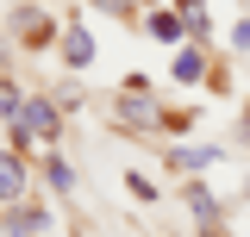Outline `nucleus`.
<instances>
[{"label":"nucleus","instance_id":"39448f33","mask_svg":"<svg viewBox=\"0 0 250 237\" xmlns=\"http://www.w3.org/2000/svg\"><path fill=\"white\" fill-rule=\"evenodd\" d=\"M13 38H19L25 50H44V44L57 38V19H50L44 6H19V13H13Z\"/></svg>","mask_w":250,"mask_h":237},{"label":"nucleus","instance_id":"7ed1b4c3","mask_svg":"<svg viewBox=\"0 0 250 237\" xmlns=\"http://www.w3.org/2000/svg\"><path fill=\"white\" fill-rule=\"evenodd\" d=\"M182 206L194 212V225H200L207 237H219V225H225V200H219L207 181H188V187H182Z\"/></svg>","mask_w":250,"mask_h":237},{"label":"nucleus","instance_id":"423d86ee","mask_svg":"<svg viewBox=\"0 0 250 237\" xmlns=\"http://www.w3.org/2000/svg\"><path fill=\"white\" fill-rule=\"evenodd\" d=\"M57 50H62L69 69H88V62H94V31L82 25V19H69V25L57 31Z\"/></svg>","mask_w":250,"mask_h":237},{"label":"nucleus","instance_id":"ddd939ff","mask_svg":"<svg viewBox=\"0 0 250 237\" xmlns=\"http://www.w3.org/2000/svg\"><path fill=\"white\" fill-rule=\"evenodd\" d=\"M0 237H38V231L25 225V212H19V206H6V212H0Z\"/></svg>","mask_w":250,"mask_h":237},{"label":"nucleus","instance_id":"dca6fc26","mask_svg":"<svg viewBox=\"0 0 250 237\" xmlns=\"http://www.w3.org/2000/svg\"><path fill=\"white\" fill-rule=\"evenodd\" d=\"M231 44H238V50H250V19H238V31H231Z\"/></svg>","mask_w":250,"mask_h":237},{"label":"nucleus","instance_id":"2eb2a0df","mask_svg":"<svg viewBox=\"0 0 250 237\" xmlns=\"http://www.w3.org/2000/svg\"><path fill=\"white\" fill-rule=\"evenodd\" d=\"M50 100H57L62 113H75V106H82V88H69V81H62V88H57V94H50Z\"/></svg>","mask_w":250,"mask_h":237},{"label":"nucleus","instance_id":"6e6552de","mask_svg":"<svg viewBox=\"0 0 250 237\" xmlns=\"http://www.w3.org/2000/svg\"><path fill=\"white\" fill-rule=\"evenodd\" d=\"M219 162H225V150H213V144H200V150L175 144L169 150V169H182V175H207V169H219Z\"/></svg>","mask_w":250,"mask_h":237},{"label":"nucleus","instance_id":"0eeeda50","mask_svg":"<svg viewBox=\"0 0 250 237\" xmlns=\"http://www.w3.org/2000/svg\"><path fill=\"white\" fill-rule=\"evenodd\" d=\"M144 31H150L156 44H169V50H182V44H188V19H182V13H169V6L144 13Z\"/></svg>","mask_w":250,"mask_h":237},{"label":"nucleus","instance_id":"9b49d317","mask_svg":"<svg viewBox=\"0 0 250 237\" xmlns=\"http://www.w3.org/2000/svg\"><path fill=\"white\" fill-rule=\"evenodd\" d=\"M175 13L188 19V38H194V44L213 31V19H207V0H175Z\"/></svg>","mask_w":250,"mask_h":237},{"label":"nucleus","instance_id":"a211bd4d","mask_svg":"<svg viewBox=\"0 0 250 237\" xmlns=\"http://www.w3.org/2000/svg\"><path fill=\"white\" fill-rule=\"evenodd\" d=\"M0 44H6V38H0Z\"/></svg>","mask_w":250,"mask_h":237},{"label":"nucleus","instance_id":"4468645a","mask_svg":"<svg viewBox=\"0 0 250 237\" xmlns=\"http://www.w3.org/2000/svg\"><path fill=\"white\" fill-rule=\"evenodd\" d=\"M163 131H169V138H188V131H194V113H169V118H163Z\"/></svg>","mask_w":250,"mask_h":237},{"label":"nucleus","instance_id":"20e7f679","mask_svg":"<svg viewBox=\"0 0 250 237\" xmlns=\"http://www.w3.org/2000/svg\"><path fill=\"white\" fill-rule=\"evenodd\" d=\"M31 194V175H25V156L13 144H0V206H19Z\"/></svg>","mask_w":250,"mask_h":237},{"label":"nucleus","instance_id":"f03ea898","mask_svg":"<svg viewBox=\"0 0 250 237\" xmlns=\"http://www.w3.org/2000/svg\"><path fill=\"white\" fill-rule=\"evenodd\" d=\"M113 113H119L125 131H163V118H169V106H156V94L144 75H125L119 100H113Z\"/></svg>","mask_w":250,"mask_h":237},{"label":"nucleus","instance_id":"9d476101","mask_svg":"<svg viewBox=\"0 0 250 237\" xmlns=\"http://www.w3.org/2000/svg\"><path fill=\"white\" fill-rule=\"evenodd\" d=\"M44 187H50L57 200H69V194H75V169H69L62 156H44Z\"/></svg>","mask_w":250,"mask_h":237},{"label":"nucleus","instance_id":"f257e3e1","mask_svg":"<svg viewBox=\"0 0 250 237\" xmlns=\"http://www.w3.org/2000/svg\"><path fill=\"white\" fill-rule=\"evenodd\" d=\"M62 118H69V113H62L50 94H25V100H19V118H13V150L31 156V150L62 144Z\"/></svg>","mask_w":250,"mask_h":237},{"label":"nucleus","instance_id":"f8f14e48","mask_svg":"<svg viewBox=\"0 0 250 237\" xmlns=\"http://www.w3.org/2000/svg\"><path fill=\"white\" fill-rule=\"evenodd\" d=\"M19 100H25V94H19L6 75H0V125H13V118H19Z\"/></svg>","mask_w":250,"mask_h":237},{"label":"nucleus","instance_id":"1a4fd4ad","mask_svg":"<svg viewBox=\"0 0 250 237\" xmlns=\"http://www.w3.org/2000/svg\"><path fill=\"white\" fill-rule=\"evenodd\" d=\"M207 69H213V62H207V50L188 38L182 50H175V81H182V88H194V81H207Z\"/></svg>","mask_w":250,"mask_h":237},{"label":"nucleus","instance_id":"f3484780","mask_svg":"<svg viewBox=\"0 0 250 237\" xmlns=\"http://www.w3.org/2000/svg\"><path fill=\"white\" fill-rule=\"evenodd\" d=\"M244 138H250V118H244Z\"/></svg>","mask_w":250,"mask_h":237}]
</instances>
